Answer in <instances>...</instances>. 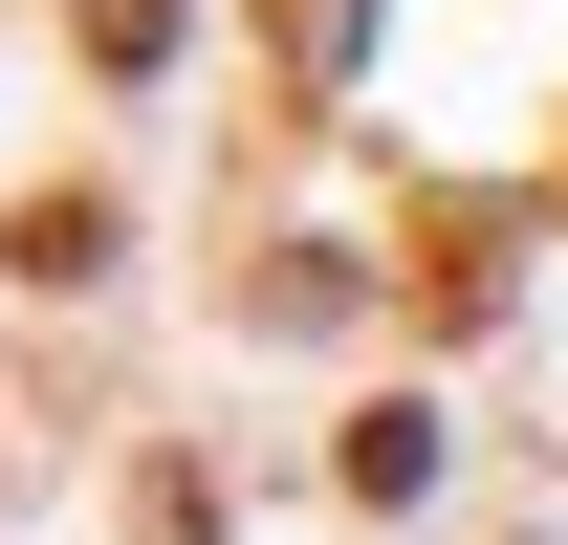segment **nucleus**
I'll return each mask as SVG.
<instances>
[{"label":"nucleus","mask_w":568,"mask_h":545,"mask_svg":"<svg viewBox=\"0 0 568 545\" xmlns=\"http://www.w3.org/2000/svg\"><path fill=\"white\" fill-rule=\"evenodd\" d=\"M88 66H175V0H88Z\"/></svg>","instance_id":"4"},{"label":"nucleus","mask_w":568,"mask_h":545,"mask_svg":"<svg viewBox=\"0 0 568 545\" xmlns=\"http://www.w3.org/2000/svg\"><path fill=\"white\" fill-rule=\"evenodd\" d=\"M416 480H437V414H416V393L351 414V502H416Z\"/></svg>","instance_id":"2"},{"label":"nucleus","mask_w":568,"mask_h":545,"mask_svg":"<svg viewBox=\"0 0 568 545\" xmlns=\"http://www.w3.org/2000/svg\"><path fill=\"white\" fill-rule=\"evenodd\" d=\"M0 263H22V284H88V263H110V197H22V240H0Z\"/></svg>","instance_id":"1"},{"label":"nucleus","mask_w":568,"mask_h":545,"mask_svg":"<svg viewBox=\"0 0 568 545\" xmlns=\"http://www.w3.org/2000/svg\"><path fill=\"white\" fill-rule=\"evenodd\" d=\"M263 44H284L306 88H351V0H263Z\"/></svg>","instance_id":"3"}]
</instances>
